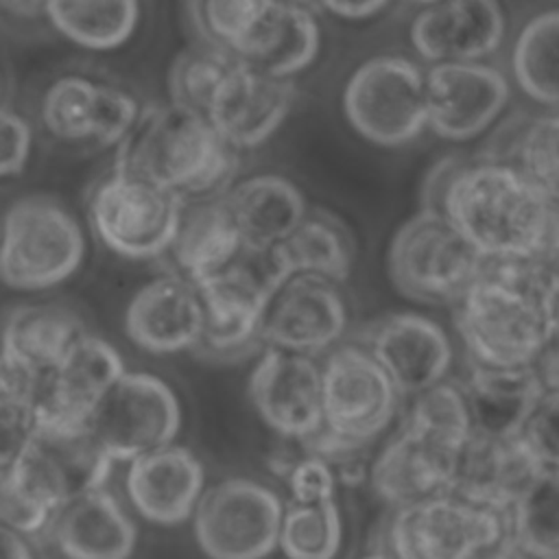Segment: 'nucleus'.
<instances>
[{
  "mask_svg": "<svg viewBox=\"0 0 559 559\" xmlns=\"http://www.w3.org/2000/svg\"><path fill=\"white\" fill-rule=\"evenodd\" d=\"M421 192V207L450 221L485 260L542 262L559 253V203L500 157H443Z\"/></svg>",
  "mask_w": 559,
  "mask_h": 559,
  "instance_id": "1",
  "label": "nucleus"
},
{
  "mask_svg": "<svg viewBox=\"0 0 559 559\" xmlns=\"http://www.w3.org/2000/svg\"><path fill=\"white\" fill-rule=\"evenodd\" d=\"M111 465L90 428L35 432L24 452L0 467L2 526L24 539L48 535L74 498L105 487Z\"/></svg>",
  "mask_w": 559,
  "mask_h": 559,
  "instance_id": "2",
  "label": "nucleus"
},
{
  "mask_svg": "<svg viewBox=\"0 0 559 559\" xmlns=\"http://www.w3.org/2000/svg\"><path fill=\"white\" fill-rule=\"evenodd\" d=\"M238 155L203 114L168 100L146 107L114 166L192 201L223 197L238 181Z\"/></svg>",
  "mask_w": 559,
  "mask_h": 559,
  "instance_id": "3",
  "label": "nucleus"
},
{
  "mask_svg": "<svg viewBox=\"0 0 559 559\" xmlns=\"http://www.w3.org/2000/svg\"><path fill=\"white\" fill-rule=\"evenodd\" d=\"M199 41L227 52L238 66L293 81L319 55L321 28L312 4L273 0L190 2Z\"/></svg>",
  "mask_w": 559,
  "mask_h": 559,
  "instance_id": "4",
  "label": "nucleus"
},
{
  "mask_svg": "<svg viewBox=\"0 0 559 559\" xmlns=\"http://www.w3.org/2000/svg\"><path fill=\"white\" fill-rule=\"evenodd\" d=\"M535 262L485 260L480 277L452 308L469 365L533 367L550 330L533 293Z\"/></svg>",
  "mask_w": 559,
  "mask_h": 559,
  "instance_id": "5",
  "label": "nucleus"
},
{
  "mask_svg": "<svg viewBox=\"0 0 559 559\" xmlns=\"http://www.w3.org/2000/svg\"><path fill=\"white\" fill-rule=\"evenodd\" d=\"M323 430L319 450L330 459L362 454L402 417L404 397L358 341H347L321 358Z\"/></svg>",
  "mask_w": 559,
  "mask_h": 559,
  "instance_id": "6",
  "label": "nucleus"
},
{
  "mask_svg": "<svg viewBox=\"0 0 559 559\" xmlns=\"http://www.w3.org/2000/svg\"><path fill=\"white\" fill-rule=\"evenodd\" d=\"M85 253V229L57 197L24 194L4 210L0 275L11 290H50L81 269Z\"/></svg>",
  "mask_w": 559,
  "mask_h": 559,
  "instance_id": "7",
  "label": "nucleus"
},
{
  "mask_svg": "<svg viewBox=\"0 0 559 559\" xmlns=\"http://www.w3.org/2000/svg\"><path fill=\"white\" fill-rule=\"evenodd\" d=\"M485 258L441 214L421 207L393 234L386 251L389 280L406 299L456 306L480 277Z\"/></svg>",
  "mask_w": 559,
  "mask_h": 559,
  "instance_id": "8",
  "label": "nucleus"
},
{
  "mask_svg": "<svg viewBox=\"0 0 559 559\" xmlns=\"http://www.w3.org/2000/svg\"><path fill=\"white\" fill-rule=\"evenodd\" d=\"M183 199L157 183L111 166L85 201L94 236L120 258L162 260L175 240Z\"/></svg>",
  "mask_w": 559,
  "mask_h": 559,
  "instance_id": "9",
  "label": "nucleus"
},
{
  "mask_svg": "<svg viewBox=\"0 0 559 559\" xmlns=\"http://www.w3.org/2000/svg\"><path fill=\"white\" fill-rule=\"evenodd\" d=\"M341 107L367 142L384 148L411 144L428 129L426 66L406 55L369 57L345 81Z\"/></svg>",
  "mask_w": 559,
  "mask_h": 559,
  "instance_id": "10",
  "label": "nucleus"
},
{
  "mask_svg": "<svg viewBox=\"0 0 559 559\" xmlns=\"http://www.w3.org/2000/svg\"><path fill=\"white\" fill-rule=\"evenodd\" d=\"M148 105L122 83L92 72H61L41 90L37 122L59 144L116 148L133 133Z\"/></svg>",
  "mask_w": 559,
  "mask_h": 559,
  "instance_id": "11",
  "label": "nucleus"
},
{
  "mask_svg": "<svg viewBox=\"0 0 559 559\" xmlns=\"http://www.w3.org/2000/svg\"><path fill=\"white\" fill-rule=\"evenodd\" d=\"M284 513L275 489L229 476L205 489L192 515V531L207 559H266L280 548Z\"/></svg>",
  "mask_w": 559,
  "mask_h": 559,
  "instance_id": "12",
  "label": "nucleus"
},
{
  "mask_svg": "<svg viewBox=\"0 0 559 559\" xmlns=\"http://www.w3.org/2000/svg\"><path fill=\"white\" fill-rule=\"evenodd\" d=\"M507 537V515L454 493L391 509L382 550L395 559H469Z\"/></svg>",
  "mask_w": 559,
  "mask_h": 559,
  "instance_id": "13",
  "label": "nucleus"
},
{
  "mask_svg": "<svg viewBox=\"0 0 559 559\" xmlns=\"http://www.w3.org/2000/svg\"><path fill=\"white\" fill-rule=\"evenodd\" d=\"M183 413L173 386L155 373L127 371L90 421V432L114 463L173 445Z\"/></svg>",
  "mask_w": 559,
  "mask_h": 559,
  "instance_id": "14",
  "label": "nucleus"
},
{
  "mask_svg": "<svg viewBox=\"0 0 559 559\" xmlns=\"http://www.w3.org/2000/svg\"><path fill=\"white\" fill-rule=\"evenodd\" d=\"M352 306L343 284L317 275H290L269 295L262 345L323 358L349 341Z\"/></svg>",
  "mask_w": 559,
  "mask_h": 559,
  "instance_id": "15",
  "label": "nucleus"
},
{
  "mask_svg": "<svg viewBox=\"0 0 559 559\" xmlns=\"http://www.w3.org/2000/svg\"><path fill=\"white\" fill-rule=\"evenodd\" d=\"M203 304V338L197 356L229 365L264 349L262 328L271 284L251 258L194 284Z\"/></svg>",
  "mask_w": 559,
  "mask_h": 559,
  "instance_id": "16",
  "label": "nucleus"
},
{
  "mask_svg": "<svg viewBox=\"0 0 559 559\" xmlns=\"http://www.w3.org/2000/svg\"><path fill=\"white\" fill-rule=\"evenodd\" d=\"M247 397L280 439L306 445L323 430V369L319 358L262 349L247 378Z\"/></svg>",
  "mask_w": 559,
  "mask_h": 559,
  "instance_id": "17",
  "label": "nucleus"
},
{
  "mask_svg": "<svg viewBox=\"0 0 559 559\" xmlns=\"http://www.w3.org/2000/svg\"><path fill=\"white\" fill-rule=\"evenodd\" d=\"M511 85L487 61L426 66L428 131L450 142L483 135L504 111Z\"/></svg>",
  "mask_w": 559,
  "mask_h": 559,
  "instance_id": "18",
  "label": "nucleus"
},
{
  "mask_svg": "<svg viewBox=\"0 0 559 559\" xmlns=\"http://www.w3.org/2000/svg\"><path fill=\"white\" fill-rule=\"evenodd\" d=\"M358 341L386 371L404 400L448 380L454 365L450 334L419 312H391L373 319Z\"/></svg>",
  "mask_w": 559,
  "mask_h": 559,
  "instance_id": "19",
  "label": "nucleus"
},
{
  "mask_svg": "<svg viewBox=\"0 0 559 559\" xmlns=\"http://www.w3.org/2000/svg\"><path fill=\"white\" fill-rule=\"evenodd\" d=\"M127 371L122 354L103 336L87 332L46 376L37 430L90 428L94 413Z\"/></svg>",
  "mask_w": 559,
  "mask_h": 559,
  "instance_id": "20",
  "label": "nucleus"
},
{
  "mask_svg": "<svg viewBox=\"0 0 559 559\" xmlns=\"http://www.w3.org/2000/svg\"><path fill=\"white\" fill-rule=\"evenodd\" d=\"M504 35V11L491 0L428 2L408 22V44L426 66L487 61Z\"/></svg>",
  "mask_w": 559,
  "mask_h": 559,
  "instance_id": "21",
  "label": "nucleus"
},
{
  "mask_svg": "<svg viewBox=\"0 0 559 559\" xmlns=\"http://www.w3.org/2000/svg\"><path fill=\"white\" fill-rule=\"evenodd\" d=\"M122 321L127 338L146 354H197L203 338L199 288L173 271L155 275L131 295Z\"/></svg>",
  "mask_w": 559,
  "mask_h": 559,
  "instance_id": "22",
  "label": "nucleus"
},
{
  "mask_svg": "<svg viewBox=\"0 0 559 559\" xmlns=\"http://www.w3.org/2000/svg\"><path fill=\"white\" fill-rule=\"evenodd\" d=\"M297 98L293 81L236 66L210 100L205 118L236 151L262 146L284 124Z\"/></svg>",
  "mask_w": 559,
  "mask_h": 559,
  "instance_id": "23",
  "label": "nucleus"
},
{
  "mask_svg": "<svg viewBox=\"0 0 559 559\" xmlns=\"http://www.w3.org/2000/svg\"><path fill=\"white\" fill-rule=\"evenodd\" d=\"M544 469L522 435L474 432L459 456L452 493L507 515Z\"/></svg>",
  "mask_w": 559,
  "mask_h": 559,
  "instance_id": "24",
  "label": "nucleus"
},
{
  "mask_svg": "<svg viewBox=\"0 0 559 559\" xmlns=\"http://www.w3.org/2000/svg\"><path fill=\"white\" fill-rule=\"evenodd\" d=\"M459 456L461 452L397 426L369 465L371 491L391 509L452 493Z\"/></svg>",
  "mask_w": 559,
  "mask_h": 559,
  "instance_id": "25",
  "label": "nucleus"
},
{
  "mask_svg": "<svg viewBox=\"0 0 559 559\" xmlns=\"http://www.w3.org/2000/svg\"><path fill=\"white\" fill-rule=\"evenodd\" d=\"M205 467L186 445L173 443L127 465L124 493L140 518L159 526L190 520L205 493Z\"/></svg>",
  "mask_w": 559,
  "mask_h": 559,
  "instance_id": "26",
  "label": "nucleus"
},
{
  "mask_svg": "<svg viewBox=\"0 0 559 559\" xmlns=\"http://www.w3.org/2000/svg\"><path fill=\"white\" fill-rule=\"evenodd\" d=\"M251 258L271 286L290 275H317L343 284L349 280L356 242L343 218L323 207H310L299 227L273 251Z\"/></svg>",
  "mask_w": 559,
  "mask_h": 559,
  "instance_id": "27",
  "label": "nucleus"
},
{
  "mask_svg": "<svg viewBox=\"0 0 559 559\" xmlns=\"http://www.w3.org/2000/svg\"><path fill=\"white\" fill-rule=\"evenodd\" d=\"M223 199L240 231L245 255H264L273 251L310 212L301 188L280 173L242 177L223 194Z\"/></svg>",
  "mask_w": 559,
  "mask_h": 559,
  "instance_id": "28",
  "label": "nucleus"
},
{
  "mask_svg": "<svg viewBox=\"0 0 559 559\" xmlns=\"http://www.w3.org/2000/svg\"><path fill=\"white\" fill-rule=\"evenodd\" d=\"M245 258L240 231L223 197L183 201L168 269L192 284H201Z\"/></svg>",
  "mask_w": 559,
  "mask_h": 559,
  "instance_id": "29",
  "label": "nucleus"
},
{
  "mask_svg": "<svg viewBox=\"0 0 559 559\" xmlns=\"http://www.w3.org/2000/svg\"><path fill=\"white\" fill-rule=\"evenodd\" d=\"M48 537L66 559H131L138 526L122 502L103 487L74 498Z\"/></svg>",
  "mask_w": 559,
  "mask_h": 559,
  "instance_id": "30",
  "label": "nucleus"
},
{
  "mask_svg": "<svg viewBox=\"0 0 559 559\" xmlns=\"http://www.w3.org/2000/svg\"><path fill=\"white\" fill-rule=\"evenodd\" d=\"M469 402L474 432L522 435L524 424L544 395V386L533 367L496 369L467 362L461 380Z\"/></svg>",
  "mask_w": 559,
  "mask_h": 559,
  "instance_id": "31",
  "label": "nucleus"
},
{
  "mask_svg": "<svg viewBox=\"0 0 559 559\" xmlns=\"http://www.w3.org/2000/svg\"><path fill=\"white\" fill-rule=\"evenodd\" d=\"M85 334L83 319L63 304H17L4 312L2 354L48 376Z\"/></svg>",
  "mask_w": 559,
  "mask_h": 559,
  "instance_id": "32",
  "label": "nucleus"
},
{
  "mask_svg": "<svg viewBox=\"0 0 559 559\" xmlns=\"http://www.w3.org/2000/svg\"><path fill=\"white\" fill-rule=\"evenodd\" d=\"M142 9L135 0H48L46 22L74 46L87 50H116L124 46Z\"/></svg>",
  "mask_w": 559,
  "mask_h": 559,
  "instance_id": "33",
  "label": "nucleus"
},
{
  "mask_svg": "<svg viewBox=\"0 0 559 559\" xmlns=\"http://www.w3.org/2000/svg\"><path fill=\"white\" fill-rule=\"evenodd\" d=\"M483 153L513 164L559 203V109L509 122Z\"/></svg>",
  "mask_w": 559,
  "mask_h": 559,
  "instance_id": "34",
  "label": "nucleus"
},
{
  "mask_svg": "<svg viewBox=\"0 0 559 559\" xmlns=\"http://www.w3.org/2000/svg\"><path fill=\"white\" fill-rule=\"evenodd\" d=\"M511 72L531 100L559 109V9L542 11L520 28Z\"/></svg>",
  "mask_w": 559,
  "mask_h": 559,
  "instance_id": "35",
  "label": "nucleus"
},
{
  "mask_svg": "<svg viewBox=\"0 0 559 559\" xmlns=\"http://www.w3.org/2000/svg\"><path fill=\"white\" fill-rule=\"evenodd\" d=\"M507 535L526 559H559V469L546 467L520 496Z\"/></svg>",
  "mask_w": 559,
  "mask_h": 559,
  "instance_id": "36",
  "label": "nucleus"
},
{
  "mask_svg": "<svg viewBox=\"0 0 559 559\" xmlns=\"http://www.w3.org/2000/svg\"><path fill=\"white\" fill-rule=\"evenodd\" d=\"M400 426L448 448L463 452L474 435L469 402L461 382L443 380L404 404Z\"/></svg>",
  "mask_w": 559,
  "mask_h": 559,
  "instance_id": "37",
  "label": "nucleus"
},
{
  "mask_svg": "<svg viewBox=\"0 0 559 559\" xmlns=\"http://www.w3.org/2000/svg\"><path fill=\"white\" fill-rule=\"evenodd\" d=\"M341 544L343 518L336 502L286 507L280 533L286 559H336Z\"/></svg>",
  "mask_w": 559,
  "mask_h": 559,
  "instance_id": "38",
  "label": "nucleus"
},
{
  "mask_svg": "<svg viewBox=\"0 0 559 559\" xmlns=\"http://www.w3.org/2000/svg\"><path fill=\"white\" fill-rule=\"evenodd\" d=\"M236 66L227 52L197 41L181 50L168 70L170 103L205 116L212 96Z\"/></svg>",
  "mask_w": 559,
  "mask_h": 559,
  "instance_id": "39",
  "label": "nucleus"
},
{
  "mask_svg": "<svg viewBox=\"0 0 559 559\" xmlns=\"http://www.w3.org/2000/svg\"><path fill=\"white\" fill-rule=\"evenodd\" d=\"M284 478L295 504L334 502L338 476L334 465L319 454L304 450V454L286 465Z\"/></svg>",
  "mask_w": 559,
  "mask_h": 559,
  "instance_id": "40",
  "label": "nucleus"
},
{
  "mask_svg": "<svg viewBox=\"0 0 559 559\" xmlns=\"http://www.w3.org/2000/svg\"><path fill=\"white\" fill-rule=\"evenodd\" d=\"M522 437L544 467L559 469V391H544Z\"/></svg>",
  "mask_w": 559,
  "mask_h": 559,
  "instance_id": "41",
  "label": "nucleus"
},
{
  "mask_svg": "<svg viewBox=\"0 0 559 559\" xmlns=\"http://www.w3.org/2000/svg\"><path fill=\"white\" fill-rule=\"evenodd\" d=\"M33 122L11 105L0 109V173L4 179L20 177L33 153Z\"/></svg>",
  "mask_w": 559,
  "mask_h": 559,
  "instance_id": "42",
  "label": "nucleus"
},
{
  "mask_svg": "<svg viewBox=\"0 0 559 559\" xmlns=\"http://www.w3.org/2000/svg\"><path fill=\"white\" fill-rule=\"evenodd\" d=\"M533 293L550 334L559 332V253L535 262Z\"/></svg>",
  "mask_w": 559,
  "mask_h": 559,
  "instance_id": "43",
  "label": "nucleus"
},
{
  "mask_svg": "<svg viewBox=\"0 0 559 559\" xmlns=\"http://www.w3.org/2000/svg\"><path fill=\"white\" fill-rule=\"evenodd\" d=\"M314 11H323L336 20H345V22H362V20H373L380 13H384L391 4L386 0H367V2H336V0H328V2H317L312 4Z\"/></svg>",
  "mask_w": 559,
  "mask_h": 559,
  "instance_id": "44",
  "label": "nucleus"
},
{
  "mask_svg": "<svg viewBox=\"0 0 559 559\" xmlns=\"http://www.w3.org/2000/svg\"><path fill=\"white\" fill-rule=\"evenodd\" d=\"M533 369L544 386V391H559V332L550 334L542 347Z\"/></svg>",
  "mask_w": 559,
  "mask_h": 559,
  "instance_id": "45",
  "label": "nucleus"
},
{
  "mask_svg": "<svg viewBox=\"0 0 559 559\" xmlns=\"http://www.w3.org/2000/svg\"><path fill=\"white\" fill-rule=\"evenodd\" d=\"M48 0H0V9L17 20H44Z\"/></svg>",
  "mask_w": 559,
  "mask_h": 559,
  "instance_id": "46",
  "label": "nucleus"
},
{
  "mask_svg": "<svg viewBox=\"0 0 559 559\" xmlns=\"http://www.w3.org/2000/svg\"><path fill=\"white\" fill-rule=\"evenodd\" d=\"M2 552H4V559H35L28 542L4 526H2Z\"/></svg>",
  "mask_w": 559,
  "mask_h": 559,
  "instance_id": "47",
  "label": "nucleus"
},
{
  "mask_svg": "<svg viewBox=\"0 0 559 559\" xmlns=\"http://www.w3.org/2000/svg\"><path fill=\"white\" fill-rule=\"evenodd\" d=\"M469 559H526V557L520 552V548H518V546L509 539V535H507V537H502L498 544L478 550V552L472 555Z\"/></svg>",
  "mask_w": 559,
  "mask_h": 559,
  "instance_id": "48",
  "label": "nucleus"
},
{
  "mask_svg": "<svg viewBox=\"0 0 559 559\" xmlns=\"http://www.w3.org/2000/svg\"><path fill=\"white\" fill-rule=\"evenodd\" d=\"M360 559H395V557L389 555L386 550L378 548V550H373V552H369V555H365V557H360Z\"/></svg>",
  "mask_w": 559,
  "mask_h": 559,
  "instance_id": "49",
  "label": "nucleus"
}]
</instances>
